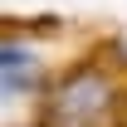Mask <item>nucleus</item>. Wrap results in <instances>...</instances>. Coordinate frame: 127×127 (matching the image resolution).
<instances>
[{"mask_svg": "<svg viewBox=\"0 0 127 127\" xmlns=\"http://www.w3.org/2000/svg\"><path fill=\"white\" fill-rule=\"evenodd\" d=\"M0 78H5V103H20V98H39L44 93V64L30 44L10 39L5 54H0Z\"/></svg>", "mask_w": 127, "mask_h": 127, "instance_id": "nucleus-2", "label": "nucleus"}, {"mask_svg": "<svg viewBox=\"0 0 127 127\" xmlns=\"http://www.w3.org/2000/svg\"><path fill=\"white\" fill-rule=\"evenodd\" d=\"M44 103V122L49 127H103L117 108V83L108 78V68L83 64L73 73H64L49 88Z\"/></svg>", "mask_w": 127, "mask_h": 127, "instance_id": "nucleus-1", "label": "nucleus"}]
</instances>
